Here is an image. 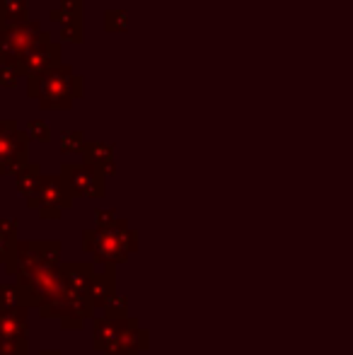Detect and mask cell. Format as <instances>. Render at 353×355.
Instances as JSON below:
<instances>
[{
	"instance_id": "cell-2",
	"label": "cell",
	"mask_w": 353,
	"mask_h": 355,
	"mask_svg": "<svg viewBox=\"0 0 353 355\" xmlns=\"http://www.w3.org/2000/svg\"><path fill=\"white\" fill-rule=\"evenodd\" d=\"M27 309L19 307L0 312V355H24L27 351Z\"/></svg>"
},
{
	"instance_id": "cell-1",
	"label": "cell",
	"mask_w": 353,
	"mask_h": 355,
	"mask_svg": "<svg viewBox=\"0 0 353 355\" xmlns=\"http://www.w3.org/2000/svg\"><path fill=\"white\" fill-rule=\"evenodd\" d=\"M146 331L136 327L128 319H102L94 327V346L102 348L107 355H136L146 348Z\"/></svg>"
},
{
	"instance_id": "cell-3",
	"label": "cell",
	"mask_w": 353,
	"mask_h": 355,
	"mask_svg": "<svg viewBox=\"0 0 353 355\" xmlns=\"http://www.w3.org/2000/svg\"><path fill=\"white\" fill-rule=\"evenodd\" d=\"M131 234L121 237L117 232H99L97 234V247H92L89 252L94 254L102 261H123L126 259V252L131 249V242H128Z\"/></svg>"
}]
</instances>
